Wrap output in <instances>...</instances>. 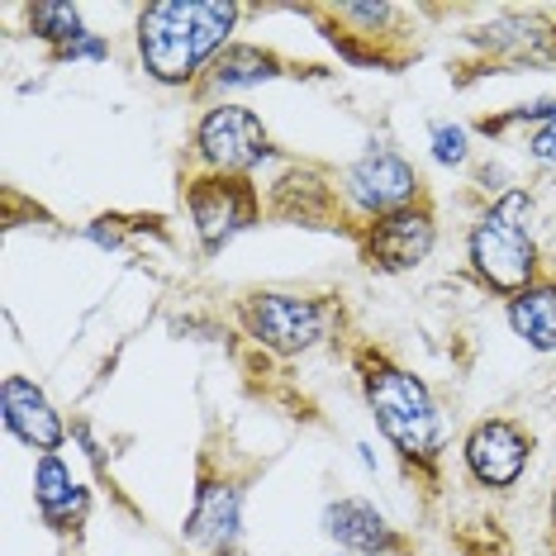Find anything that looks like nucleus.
Returning <instances> with one entry per match:
<instances>
[{
    "label": "nucleus",
    "mask_w": 556,
    "mask_h": 556,
    "mask_svg": "<svg viewBox=\"0 0 556 556\" xmlns=\"http://www.w3.org/2000/svg\"><path fill=\"white\" fill-rule=\"evenodd\" d=\"M533 452H538V438L523 419H509V414H485L466 428L462 438V466L471 476V485L480 490H514L518 480L528 476L533 466Z\"/></svg>",
    "instance_id": "nucleus-9"
},
{
    "label": "nucleus",
    "mask_w": 556,
    "mask_h": 556,
    "mask_svg": "<svg viewBox=\"0 0 556 556\" xmlns=\"http://www.w3.org/2000/svg\"><path fill=\"white\" fill-rule=\"evenodd\" d=\"M181 205L200 243V257H219L224 248H233L243 233L257 229L262 214H267V200H262L252 176H219V172L186 176Z\"/></svg>",
    "instance_id": "nucleus-5"
},
{
    "label": "nucleus",
    "mask_w": 556,
    "mask_h": 556,
    "mask_svg": "<svg viewBox=\"0 0 556 556\" xmlns=\"http://www.w3.org/2000/svg\"><path fill=\"white\" fill-rule=\"evenodd\" d=\"M466 267L500 300H514L547 276L538 248V195L528 186L490 195V205L466 224Z\"/></svg>",
    "instance_id": "nucleus-3"
},
{
    "label": "nucleus",
    "mask_w": 556,
    "mask_h": 556,
    "mask_svg": "<svg viewBox=\"0 0 556 556\" xmlns=\"http://www.w3.org/2000/svg\"><path fill=\"white\" fill-rule=\"evenodd\" d=\"M509 129H523V153L528 162L556 172V100H533V105H514L504 115H490L476 124V134L485 138H500Z\"/></svg>",
    "instance_id": "nucleus-18"
},
{
    "label": "nucleus",
    "mask_w": 556,
    "mask_h": 556,
    "mask_svg": "<svg viewBox=\"0 0 556 556\" xmlns=\"http://www.w3.org/2000/svg\"><path fill=\"white\" fill-rule=\"evenodd\" d=\"M267 214L271 219H286V224H305V229H343L348 205H343V191L328 186L324 172L290 167L271 181Z\"/></svg>",
    "instance_id": "nucleus-14"
},
{
    "label": "nucleus",
    "mask_w": 556,
    "mask_h": 556,
    "mask_svg": "<svg viewBox=\"0 0 556 556\" xmlns=\"http://www.w3.org/2000/svg\"><path fill=\"white\" fill-rule=\"evenodd\" d=\"M547 528H552V547H556V480H552V500H547Z\"/></svg>",
    "instance_id": "nucleus-22"
},
{
    "label": "nucleus",
    "mask_w": 556,
    "mask_h": 556,
    "mask_svg": "<svg viewBox=\"0 0 556 556\" xmlns=\"http://www.w3.org/2000/svg\"><path fill=\"white\" fill-rule=\"evenodd\" d=\"M191 157L200 172H219V176H252L257 167L281 157L271 129L262 124L257 110L238 105V100H219L205 105L191 129Z\"/></svg>",
    "instance_id": "nucleus-6"
},
{
    "label": "nucleus",
    "mask_w": 556,
    "mask_h": 556,
    "mask_svg": "<svg viewBox=\"0 0 556 556\" xmlns=\"http://www.w3.org/2000/svg\"><path fill=\"white\" fill-rule=\"evenodd\" d=\"M281 77H295V62L281 58L276 48L233 39L219 58H214V67L200 77L195 96H214V105H219V100H229L233 91H252V86H267V81H281Z\"/></svg>",
    "instance_id": "nucleus-16"
},
{
    "label": "nucleus",
    "mask_w": 556,
    "mask_h": 556,
    "mask_svg": "<svg viewBox=\"0 0 556 556\" xmlns=\"http://www.w3.org/2000/svg\"><path fill=\"white\" fill-rule=\"evenodd\" d=\"M238 20V0H153L134 20L138 67L167 91H195L214 58L233 43Z\"/></svg>",
    "instance_id": "nucleus-1"
},
{
    "label": "nucleus",
    "mask_w": 556,
    "mask_h": 556,
    "mask_svg": "<svg viewBox=\"0 0 556 556\" xmlns=\"http://www.w3.org/2000/svg\"><path fill=\"white\" fill-rule=\"evenodd\" d=\"M243 480L219 476V471H200L191 514L181 523V538L191 542L200 556H243Z\"/></svg>",
    "instance_id": "nucleus-10"
},
{
    "label": "nucleus",
    "mask_w": 556,
    "mask_h": 556,
    "mask_svg": "<svg viewBox=\"0 0 556 556\" xmlns=\"http://www.w3.org/2000/svg\"><path fill=\"white\" fill-rule=\"evenodd\" d=\"M0 419H5V433L24 442L29 452H62V442L72 438V424L58 414V404L48 400V390L34 381V376L10 371L0 381Z\"/></svg>",
    "instance_id": "nucleus-13"
},
{
    "label": "nucleus",
    "mask_w": 556,
    "mask_h": 556,
    "mask_svg": "<svg viewBox=\"0 0 556 556\" xmlns=\"http://www.w3.org/2000/svg\"><path fill=\"white\" fill-rule=\"evenodd\" d=\"M233 319L252 348L271 357H305L338 338L343 305L333 295H305V290H248L243 300H233Z\"/></svg>",
    "instance_id": "nucleus-4"
},
{
    "label": "nucleus",
    "mask_w": 556,
    "mask_h": 556,
    "mask_svg": "<svg viewBox=\"0 0 556 556\" xmlns=\"http://www.w3.org/2000/svg\"><path fill=\"white\" fill-rule=\"evenodd\" d=\"M328 556H343V552H328Z\"/></svg>",
    "instance_id": "nucleus-23"
},
{
    "label": "nucleus",
    "mask_w": 556,
    "mask_h": 556,
    "mask_svg": "<svg viewBox=\"0 0 556 556\" xmlns=\"http://www.w3.org/2000/svg\"><path fill=\"white\" fill-rule=\"evenodd\" d=\"M110 58V43H105V34H86V39H77L72 48H62V53H53L48 62H105Z\"/></svg>",
    "instance_id": "nucleus-21"
},
{
    "label": "nucleus",
    "mask_w": 556,
    "mask_h": 556,
    "mask_svg": "<svg viewBox=\"0 0 556 556\" xmlns=\"http://www.w3.org/2000/svg\"><path fill=\"white\" fill-rule=\"evenodd\" d=\"M91 504H96L91 490L72 476L62 452H43V457L34 462V509H39L43 528L53 538L77 542L86 533V523H91Z\"/></svg>",
    "instance_id": "nucleus-15"
},
{
    "label": "nucleus",
    "mask_w": 556,
    "mask_h": 556,
    "mask_svg": "<svg viewBox=\"0 0 556 556\" xmlns=\"http://www.w3.org/2000/svg\"><path fill=\"white\" fill-rule=\"evenodd\" d=\"M352 371H357V390L366 414L376 419V433L390 442V452L414 466V471L433 476L442 452L452 442L447 414L433 395V386L424 376H414L409 366H400L381 348H357L352 352Z\"/></svg>",
    "instance_id": "nucleus-2"
},
{
    "label": "nucleus",
    "mask_w": 556,
    "mask_h": 556,
    "mask_svg": "<svg viewBox=\"0 0 556 556\" xmlns=\"http://www.w3.org/2000/svg\"><path fill=\"white\" fill-rule=\"evenodd\" d=\"M338 191H343V205L357 214L362 224L428 200L419 167H414L404 153H395V148H386V143H371L357 162H348L343 176H338Z\"/></svg>",
    "instance_id": "nucleus-8"
},
{
    "label": "nucleus",
    "mask_w": 556,
    "mask_h": 556,
    "mask_svg": "<svg viewBox=\"0 0 556 556\" xmlns=\"http://www.w3.org/2000/svg\"><path fill=\"white\" fill-rule=\"evenodd\" d=\"M24 24H29V34L48 48V58L91 34L81 5H72V0H34V5H24Z\"/></svg>",
    "instance_id": "nucleus-19"
},
{
    "label": "nucleus",
    "mask_w": 556,
    "mask_h": 556,
    "mask_svg": "<svg viewBox=\"0 0 556 556\" xmlns=\"http://www.w3.org/2000/svg\"><path fill=\"white\" fill-rule=\"evenodd\" d=\"M466 43L485 62L509 72L556 67V20L542 15V10H504L490 24L466 29Z\"/></svg>",
    "instance_id": "nucleus-11"
},
{
    "label": "nucleus",
    "mask_w": 556,
    "mask_h": 556,
    "mask_svg": "<svg viewBox=\"0 0 556 556\" xmlns=\"http://www.w3.org/2000/svg\"><path fill=\"white\" fill-rule=\"evenodd\" d=\"M428 153H433L438 167L462 172L471 162V129L466 124H447V119L428 124Z\"/></svg>",
    "instance_id": "nucleus-20"
},
{
    "label": "nucleus",
    "mask_w": 556,
    "mask_h": 556,
    "mask_svg": "<svg viewBox=\"0 0 556 556\" xmlns=\"http://www.w3.org/2000/svg\"><path fill=\"white\" fill-rule=\"evenodd\" d=\"M352 243H357V257L366 271L376 276H409L419 271L428 257L438 252V210L433 200H419L409 210L381 214L371 224H357L352 229Z\"/></svg>",
    "instance_id": "nucleus-7"
},
{
    "label": "nucleus",
    "mask_w": 556,
    "mask_h": 556,
    "mask_svg": "<svg viewBox=\"0 0 556 556\" xmlns=\"http://www.w3.org/2000/svg\"><path fill=\"white\" fill-rule=\"evenodd\" d=\"M324 533L343 556H414V542L362 495H343L324 504Z\"/></svg>",
    "instance_id": "nucleus-12"
},
{
    "label": "nucleus",
    "mask_w": 556,
    "mask_h": 556,
    "mask_svg": "<svg viewBox=\"0 0 556 556\" xmlns=\"http://www.w3.org/2000/svg\"><path fill=\"white\" fill-rule=\"evenodd\" d=\"M504 324L528 352L552 357L556 352V276H542L514 300H504Z\"/></svg>",
    "instance_id": "nucleus-17"
}]
</instances>
